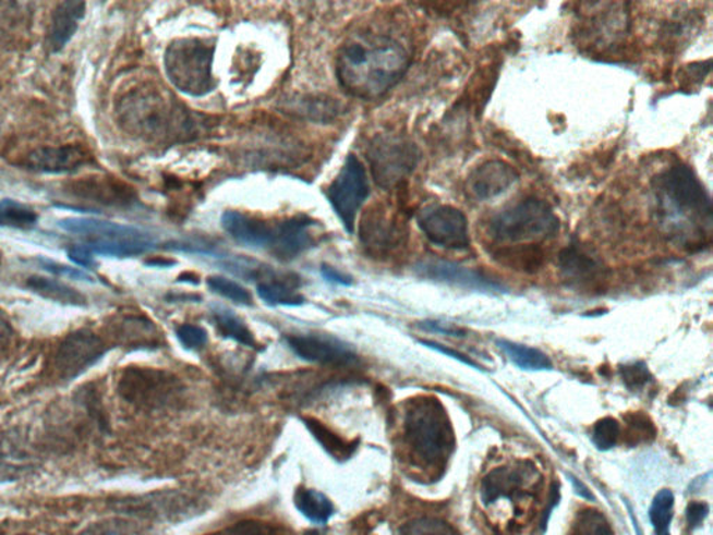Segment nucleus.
I'll return each mask as SVG.
<instances>
[{"mask_svg":"<svg viewBox=\"0 0 713 535\" xmlns=\"http://www.w3.org/2000/svg\"><path fill=\"white\" fill-rule=\"evenodd\" d=\"M652 190L657 222L673 242L689 250H701L710 243L711 197L691 168L673 165L657 174Z\"/></svg>","mask_w":713,"mask_h":535,"instance_id":"1","label":"nucleus"},{"mask_svg":"<svg viewBox=\"0 0 713 535\" xmlns=\"http://www.w3.org/2000/svg\"><path fill=\"white\" fill-rule=\"evenodd\" d=\"M409 64V53L395 39L356 35L340 49L338 77L341 87L354 97L375 99L398 84Z\"/></svg>","mask_w":713,"mask_h":535,"instance_id":"2","label":"nucleus"},{"mask_svg":"<svg viewBox=\"0 0 713 535\" xmlns=\"http://www.w3.org/2000/svg\"><path fill=\"white\" fill-rule=\"evenodd\" d=\"M117 114L124 132L149 143L174 142L195 130L182 105L153 84L138 85L124 93L118 99Z\"/></svg>","mask_w":713,"mask_h":535,"instance_id":"3","label":"nucleus"},{"mask_svg":"<svg viewBox=\"0 0 713 535\" xmlns=\"http://www.w3.org/2000/svg\"><path fill=\"white\" fill-rule=\"evenodd\" d=\"M560 221L544 199L527 197L491 218L490 236L499 244H539L555 238Z\"/></svg>","mask_w":713,"mask_h":535,"instance_id":"4","label":"nucleus"},{"mask_svg":"<svg viewBox=\"0 0 713 535\" xmlns=\"http://www.w3.org/2000/svg\"><path fill=\"white\" fill-rule=\"evenodd\" d=\"M407 443L426 464L445 462L454 449L455 438L448 416L438 400L420 399L407 409Z\"/></svg>","mask_w":713,"mask_h":535,"instance_id":"5","label":"nucleus"},{"mask_svg":"<svg viewBox=\"0 0 713 535\" xmlns=\"http://www.w3.org/2000/svg\"><path fill=\"white\" fill-rule=\"evenodd\" d=\"M59 227L82 239L94 254L108 257H134L157 246V240L145 230L100 219L67 218Z\"/></svg>","mask_w":713,"mask_h":535,"instance_id":"6","label":"nucleus"},{"mask_svg":"<svg viewBox=\"0 0 713 535\" xmlns=\"http://www.w3.org/2000/svg\"><path fill=\"white\" fill-rule=\"evenodd\" d=\"M215 47L195 38L178 39L165 53V69L176 88L193 97L215 88L213 76Z\"/></svg>","mask_w":713,"mask_h":535,"instance_id":"7","label":"nucleus"},{"mask_svg":"<svg viewBox=\"0 0 713 535\" xmlns=\"http://www.w3.org/2000/svg\"><path fill=\"white\" fill-rule=\"evenodd\" d=\"M108 344L89 329L68 335L53 357V369L63 381H72L87 373L108 353Z\"/></svg>","mask_w":713,"mask_h":535,"instance_id":"8","label":"nucleus"},{"mask_svg":"<svg viewBox=\"0 0 713 535\" xmlns=\"http://www.w3.org/2000/svg\"><path fill=\"white\" fill-rule=\"evenodd\" d=\"M368 194L370 184L363 163L355 155H350L328 190L329 202L349 233H353L356 214Z\"/></svg>","mask_w":713,"mask_h":535,"instance_id":"9","label":"nucleus"},{"mask_svg":"<svg viewBox=\"0 0 713 535\" xmlns=\"http://www.w3.org/2000/svg\"><path fill=\"white\" fill-rule=\"evenodd\" d=\"M416 222L435 246L457 252L470 247L469 221L460 209L450 205H430L421 209Z\"/></svg>","mask_w":713,"mask_h":535,"instance_id":"10","label":"nucleus"},{"mask_svg":"<svg viewBox=\"0 0 713 535\" xmlns=\"http://www.w3.org/2000/svg\"><path fill=\"white\" fill-rule=\"evenodd\" d=\"M413 143L399 137L382 138L371 148L370 159L376 182L384 187L398 186L419 162Z\"/></svg>","mask_w":713,"mask_h":535,"instance_id":"11","label":"nucleus"},{"mask_svg":"<svg viewBox=\"0 0 713 535\" xmlns=\"http://www.w3.org/2000/svg\"><path fill=\"white\" fill-rule=\"evenodd\" d=\"M118 391L124 400L138 406L157 408L168 402L174 391L173 379L155 369L132 367L119 379Z\"/></svg>","mask_w":713,"mask_h":535,"instance_id":"12","label":"nucleus"},{"mask_svg":"<svg viewBox=\"0 0 713 535\" xmlns=\"http://www.w3.org/2000/svg\"><path fill=\"white\" fill-rule=\"evenodd\" d=\"M64 189L69 196L99 207L128 208L135 203L134 190L122 180L108 174H92L70 180Z\"/></svg>","mask_w":713,"mask_h":535,"instance_id":"13","label":"nucleus"},{"mask_svg":"<svg viewBox=\"0 0 713 535\" xmlns=\"http://www.w3.org/2000/svg\"><path fill=\"white\" fill-rule=\"evenodd\" d=\"M361 243L373 255L385 257L404 243V223L396 212L384 207H373L361 219Z\"/></svg>","mask_w":713,"mask_h":535,"instance_id":"14","label":"nucleus"},{"mask_svg":"<svg viewBox=\"0 0 713 535\" xmlns=\"http://www.w3.org/2000/svg\"><path fill=\"white\" fill-rule=\"evenodd\" d=\"M39 457L17 429H0V484L20 482L39 467Z\"/></svg>","mask_w":713,"mask_h":535,"instance_id":"15","label":"nucleus"},{"mask_svg":"<svg viewBox=\"0 0 713 535\" xmlns=\"http://www.w3.org/2000/svg\"><path fill=\"white\" fill-rule=\"evenodd\" d=\"M416 273L431 281L454 284L457 288L476 290V292H504L500 283L492 281L486 275L444 259H430L416 265Z\"/></svg>","mask_w":713,"mask_h":535,"instance_id":"16","label":"nucleus"},{"mask_svg":"<svg viewBox=\"0 0 713 535\" xmlns=\"http://www.w3.org/2000/svg\"><path fill=\"white\" fill-rule=\"evenodd\" d=\"M519 180V173L511 165L500 159H490L467 178L466 189L470 196L486 202L500 196Z\"/></svg>","mask_w":713,"mask_h":535,"instance_id":"17","label":"nucleus"},{"mask_svg":"<svg viewBox=\"0 0 713 535\" xmlns=\"http://www.w3.org/2000/svg\"><path fill=\"white\" fill-rule=\"evenodd\" d=\"M536 477H540L539 472L527 463L496 469L482 482V501L488 504L500 498L513 499L536 482Z\"/></svg>","mask_w":713,"mask_h":535,"instance_id":"18","label":"nucleus"},{"mask_svg":"<svg viewBox=\"0 0 713 535\" xmlns=\"http://www.w3.org/2000/svg\"><path fill=\"white\" fill-rule=\"evenodd\" d=\"M288 343L299 357L324 366H348L355 360V354L349 344L334 338L315 337V335L289 337Z\"/></svg>","mask_w":713,"mask_h":535,"instance_id":"19","label":"nucleus"},{"mask_svg":"<svg viewBox=\"0 0 713 535\" xmlns=\"http://www.w3.org/2000/svg\"><path fill=\"white\" fill-rule=\"evenodd\" d=\"M93 157L83 145H59L34 149L25 158V167L43 173H73L89 163Z\"/></svg>","mask_w":713,"mask_h":535,"instance_id":"20","label":"nucleus"},{"mask_svg":"<svg viewBox=\"0 0 713 535\" xmlns=\"http://www.w3.org/2000/svg\"><path fill=\"white\" fill-rule=\"evenodd\" d=\"M559 267L567 281L579 287H596L604 282L606 268L594 255L577 246L561 250Z\"/></svg>","mask_w":713,"mask_h":535,"instance_id":"21","label":"nucleus"},{"mask_svg":"<svg viewBox=\"0 0 713 535\" xmlns=\"http://www.w3.org/2000/svg\"><path fill=\"white\" fill-rule=\"evenodd\" d=\"M222 227L230 238L244 246L254 248L273 246L276 227H269L258 218L249 217L243 212L228 211L223 214Z\"/></svg>","mask_w":713,"mask_h":535,"instance_id":"22","label":"nucleus"},{"mask_svg":"<svg viewBox=\"0 0 713 535\" xmlns=\"http://www.w3.org/2000/svg\"><path fill=\"white\" fill-rule=\"evenodd\" d=\"M114 512L138 519H165L179 514V499L169 494H149L112 502Z\"/></svg>","mask_w":713,"mask_h":535,"instance_id":"23","label":"nucleus"},{"mask_svg":"<svg viewBox=\"0 0 713 535\" xmlns=\"http://www.w3.org/2000/svg\"><path fill=\"white\" fill-rule=\"evenodd\" d=\"M311 227L313 223L307 218H293L278 224L270 252L280 259L298 257L314 244Z\"/></svg>","mask_w":713,"mask_h":535,"instance_id":"24","label":"nucleus"},{"mask_svg":"<svg viewBox=\"0 0 713 535\" xmlns=\"http://www.w3.org/2000/svg\"><path fill=\"white\" fill-rule=\"evenodd\" d=\"M85 14L84 2H63L59 3L53 10L50 19L48 35L49 48L52 52L62 51L74 37Z\"/></svg>","mask_w":713,"mask_h":535,"instance_id":"25","label":"nucleus"},{"mask_svg":"<svg viewBox=\"0 0 713 535\" xmlns=\"http://www.w3.org/2000/svg\"><path fill=\"white\" fill-rule=\"evenodd\" d=\"M499 246L492 250V255L496 262L511 269L535 272L544 264V252L539 244H499Z\"/></svg>","mask_w":713,"mask_h":535,"instance_id":"26","label":"nucleus"},{"mask_svg":"<svg viewBox=\"0 0 713 535\" xmlns=\"http://www.w3.org/2000/svg\"><path fill=\"white\" fill-rule=\"evenodd\" d=\"M294 504L299 512L315 524H326L334 516L335 508L323 493L310 488H299L294 494Z\"/></svg>","mask_w":713,"mask_h":535,"instance_id":"27","label":"nucleus"},{"mask_svg":"<svg viewBox=\"0 0 713 535\" xmlns=\"http://www.w3.org/2000/svg\"><path fill=\"white\" fill-rule=\"evenodd\" d=\"M25 284L39 296L52 300V302L68 304V306H85L87 304V300L78 290L70 288L57 279L29 277Z\"/></svg>","mask_w":713,"mask_h":535,"instance_id":"28","label":"nucleus"},{"mask_svg":"<svg viewBox=\"0 0 713 535\" xmlns=\"http://www.w3.org/2000/svg\"><path fill=\"white\" fill-rule=\"evenodd\" d=\"M305 427L310 429L313 437L321 443V447L336 460H346L353 457L359 442H346L343 438L336 435L333 429L315 418H303Z\"/></svg>","mask_w":713,"mask_h":535,"instance_id":"29","label":"nucleus"},{"mask_svg":"<svg viewBox=\"0 0 713 535\" xmlns=\"http://www.w3.org/2000/svg\"><path fill=\"white\" fill-rule=\"evenodd\" d=\"M498 346L513 362L517 367L529 369V372H544L552 369V363L546 354L534 348L523 346V344L498 340Z\"/></svg>","mask_w":713,"mask_h":535,"instance_id":"30","label":"nucleus"},{"mask_svg":"<svg viewBox=\"0 0 713 535\" xmlns=\"http://www.w3.org/2000/svg\"><path fill=\"white\" fill-rule=\"evenodd\" d=\"M214 319L216 328L225 338L233 339L234 342L244 344L247 348H257L253 332L250 331L247 325L241 321L238 315L229 312V309L218 307L214 309Z\"/></svg>","mask_w":713,"mask_h":535,"instance_id":"31","label":"nucleus"},{"mask_svg":"<svg viewBox=\"0 0 713 535\" xmlns=\"http://www.w3.org/2000/svg\"><path fill=\"white\" fill-rule=\"evenodd\" d=\"M258 296L273 306H300L304 297L298 293V288L290 281H265L258 284Z\"/></svg>","mask_w":713,"mask_h":535,"instance_id":"32","label":"nucleus"},{"mask_svg":"<svg viewBox=\"0 0 713 535\" xmlns=\"http://www.w3.org/2000/svg\"><path fill=\"white\" fill-rule=\"evenodd\" d=\"M153 323L144 321L138 318H125L119 324L117 338L120 344L130 348H145L154 343L155 329Z\"/></svg>","mask_w":713,"mask_h":535,"instance_id":"33","label":"nucleus"},{"mask_svg":"<svg viewBox=\"0 0 713 535\" xmlns=\"http://www.w3.org/2000/svg\"><path fill=\"white\" fill-rule=\"evenodd\" d=\"M38 222V214L28 205L16 199L0 202V227L13 229H32Z\"/></svg>","mask_w":713,"mask_h":535,"instance_id":"34","label":"nucleus"},{"mask_svg":"<svg viewBox=\"0 0 713 535\" xmlns=\"http://www.w3.org/2000/svg\"><path fill=\"white\" fill-rule=\"evenodd\" d=\"M80 535H148V528L133 520L110 518L89 524Z\"/></svg>","mask_w":713,"mask_h":535,"instance_id":"35","label":"nucleus"},{"mask_svg":"<svg viewBox=\"0 0 713 535\" xmlns=\"http://www.w3.org/2000/svg\"><path fill=\"white\" fill-rule=\"evenodd\" d=\"M570 535H615L611 523L595 509H584L572 520Z\"/></svg>","mask_w":713,"mask_h":535,"instance_id":"36","label":"nucleus"},{"mask_svg":"<svg viewBox=\"0 0 713 535\" xmlns=\"http://www.w3.org/2000/svg\"><path fill=\"white\" fill-rule=\"evenodd\" d=\"M673 507H675V497H673L669 489H662L654 498L650 509V518L652 526H654L657 535H664L670 526L673 519Z\"/></svg>","mask_w":713,"mask_h":535,"instance_id":"37","label":"nucleus"},{"mask_svg":"<svg viewBox=\"0 0 713 535\" xmlns=\"http://www.w3.org/2000/svg\"><path fill=\"white\" fill-rule=\"evenodd\" d=\"M399 535H460L449 523L440 519L421 518L411 520L399 530Z\"/></svg>","mask_w":713,"mask_h":535,"instance_id":"38","label":"nucleus"},{"mask_svg":"<svg viewBox=\"0 0 713 535\" xmlns=\"http://www.w3.org/2000/svg\"><path fill=\"white\" fill-rule=\"evenodd\" d=\"M208 287L213 292L220 294L225 299L232 300L234 303L244 304V306H250L253 299L249 290L241 287V284L230 281L228 278L223 277H210L208 279Z\"/></svg>","mask_w":713,"mask_h":535,"instance_id":"39","label":"nucleus"},{"mask_svg":"<svg viewBox=\"0 0 713 535\" xmlns=\"http://www.w3.org/2000/svg\"><path fill=\"white\" fill-rule=\"evenodd\" d=\"M620 437V424L617 423V420L606 417L600 420L595 424L594 433H592V441H594L595 447L601 449V451H607V449L614 448Z\"/></svg>","mask_w":713,"mask_h":535,"instance_id":"40","label":"nucleus"},{"mask_svg":"<svg viewBox=\"0 0 713 535\" xmlns=\"http://www.w3.org/2000/svg\"><path fill=\"white\" fill-rule=\"evenodd\" d=\"M339 105L333 99H313V101H303L298 108L299 114L316 120H330L339 113Z\"/></svg>","mask_w":713,"mask_h":535,"instance_id":"41","label":"nucleus"},{"mask_svg":"<svg viewBox=\"0 0 713 535\" xmlns=\"http://www.w3.org/2000/svg\"><path fill=\"white\" fill-rule=\"evenodd\" d=\"M176 335H178L180 343H182L185 349L190 350L203 348L208 340L207 332H205L203 328L190 324L179 327Z\"/></svg>","mask_w":713,"mask_h":535,"instance_id":"42","label":"nucleus"},{"mask_svg":"<svg viewBox=\"0 0 713 535\" xmlns=\"http://www.w3.org/2000/svg\"><path fill=\"white\" fill-rule=\"evenodd\" d=\"M218 535H279L270 524L261 522H241L223 530Z\"/></svg>","mask_w":713,"mask_h":535,"instance_id":"43","label":"nucleus"},{"mask_svg":"<svg viewBox=\"0 0 713 535\" xmlns=\"http://www.w3.org/2000/svg\"><path fill=\"white\" fill-rule=\"evenodd\" d=\"M623 381L631 389H639L650 381L651 375L644 364H632L621 368Z\"/></svg>","mask_w":713,"mask_h":535,"instance_id":"44","label":"nucleus"},{"mask_svg":"<svg viewBox=\"0 0 713 535\" xmlns=\"http://www.w3.org/2000/svg\"><path fill=\"white\" fill-rule=\"evenodd\" d=\"M41 264L47 271L60 275V277L77 279V281H93L92 275L83 272L82 269L67 267V265L48 262V259H43Z\"/></svg>","mask_w":713,"mask_h":535,"instance_id":"45","label":"nucleus"},{"mask_svg":"<svg viewBox=\"0 0 713 535\" xmlns=\"http://www.w3.org/2000/svg\"><path fill=\"white\" fill-rule=\"evenodd\" d=\"M419 327L421 329H424V331L444 333L446 335V337H451V338L466 337V331H463V329L451 327L450 324H444L438 321H425V323H421Z\"/></svg>","mask_w":713,"mask_h":535,"instance_id":"46","label":"nucleus"},{"mask_svg":"<svg viewBox=\"0 0 713 535\" xmlns=\"http://www.w3.org/2000/svg\"><path fill=\"white\" fill-rule=\"evenodd\" d=\"M69 258L72 259L74 264L80 265L84 268H93L95 265L94 253L84 244L80 246H74L69 248Z\"/></svg>","mask_w":713,"mask_h":535,"instance_id":"47","label":"nucleus"},{"mask_svg":"<svg viewBox=\"0 0 713 535\" xmlns=\"http://www.w3.org/2000/svg\"><path fill=\"white\" fill-rule=\"evenodd\" d=\"M420 343L424 344V346H426V348L436 350V352H439L442 354H446V356H448V357L459 360V362L466 364V366H470V367H473L475 369L481 368L479 366V364L474 363L473 360H471L469 357H466L464 354H461L459 352H455V350H451L449 348L442 346V344H439V343L430 342V340H420Z\"/></svg>","mask_w":713,"mask_h":535,"instance_id":"48","label":"nucleus"},{"mask_svg":"<svg viewBox=\"0 0 713 535\" xmlns=\"http://www.w3.org/2000/svg\"><path fill=\"white\" fill-rule=\"evenodd\" d=\"M710 513V507L706 503L692 502L687 507V520L691 527H698Z\"/></svg>","mask_w":713,"mask_h":535,"instance_id":"49","label":"nucleus"},{"mask_svg":"<svg viewBox=\"0 0 713 535\" xmlns=\"http://www.w3.org/2000/svg\"><path fill=\"white\" fill-rule=\"evenodd\" d=\"M321 273H323V277L328 279L329 282L343 284V287H350L351 284V278L348 277V275L341 273L338 269L328 267V265H324L323 269H321Z\"/></svg>","mask_w":713,"mask_h":535,"instance_id":"50","label":"nucleus"},{"mask_svg":"<svg viewBox=\"0 0 713 535\" xmlns=\"http://www.w3.org/2000/svg\"><path fill=\"white\" fill-rule=\"evenodd\" d=\"M12 325L8 321L7 317L0 313V350L8 348L13 338Z\"/></svg>","mask_w":713,"mask_h":535,"instance_id":"51","label":"nucleus"},{"mask_svg":"<svg viewBox=\"0 0 713 535\" xmlns=\"http://www.w3.org/2000/svg\"><path fill=\"white\" fill-rule=\"evenodd\" d=\"M149 265H162V267H169V265H173V262H167V259H153V262H148Z\"/></svg>","mask_w":713,"mask_h":535,"instance_id":"52","label":"nucleus"},{"mask_svg":"<svg viewBox=\"0 0 713 535\" xmlns=\"http://www.w3.org/2000/svg\"><path fill=\"white\" fill-rule=\"evenodd\" d=\"M304 535H325V534L321 533L319 530H310V532H305Z\"/></svg>","mask_w":713,"mask_h":535,"instance_id":"53","label":"nucleus"},{"mask_svg":"<svg viewBox=\"0 0 713 535\" xmlns=\"http://www.w3.org/2000/svg\"><path fill=\"white\" fill-rule=\"evenodd\" d=\"M0 262H2V253H0Z\"/></svg>","mask_w":713,"mask_h":535,"instance_id":"54","label":"nucleus"},{"mask_svg":"<svg viewBox=\"0 0 713 535\" xmlns=\"http://www.w3.org/2000/svg\"><path fill=\"white\" fill-rule=\"evenodd\" d=\"M664 535H669V533H667V534H664Z\"/></svg>","mask_w":713,"mask_h":535,"instance_id":"55","label":"nucleus"},{"mask_svg":"<svg viewBox=\"0 0 713 535\" xmlns=\"http://www.w3.org/2000/svg\"><path fill=\"white\" fill-rule=\"evenodd\" d=\"M22 535H29V534H22Z\"/></svg>","mask_w":713,"mask_h":535,"instance_id":"56","label":"nucleus"}]
</instances>
